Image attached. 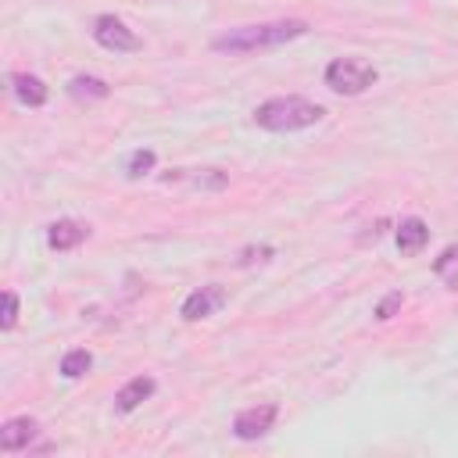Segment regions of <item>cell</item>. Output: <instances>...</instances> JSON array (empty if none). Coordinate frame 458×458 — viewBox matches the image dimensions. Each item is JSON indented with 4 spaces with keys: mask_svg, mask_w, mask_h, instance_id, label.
Returning a JSON list of instances; mask_svg holds the SVG:
<instances>
[{
    "mask_svg": "<svg viewBox=\"0 0 458 458\" xmlns=\"http://www.w3.org/2000/svg\"><path fill=\"white\" fill-rule=\"evenodd\" d=\"M308 32V21L301 18H283V21H261V25H240V29H229L222 36L211 39V50L218 54H254V50H272V47H283L297 36Z\"/></svg>",
    "mask_w": 458,
    "mask_h": 458,
    "instance_id": "1",
    "label": "cell"
},
{
    "mask_svg": "<svg viewBox=\"0 0 458 458\" xmlns=\"http://www.w3.org/2000/svg\"><path fill=\"white\" fill-rule=\"evenodd\" d=\"M322 114L326 111L304 97H272V100L254 107V122L268 132H297V129L315 125Z\"/></svg>",
    "mask_w": 458,
    "mask_h": 458,
    "instance_id": "2",
    "label": "cell"
},
{
    "mask_svg": "<svg viewBox=\"0 0 458 458\" xmlns=\"http://www.w3.org/2000/svg\"><path fill=\"white\" fill-rule=\"evenodd\" d=\"M376 82V68L365 57H336L326 64V86L344 97H358Z\"/></svg>",
    "mask_w": 458,
    "mask_h": 458,
    "instance_id": "3",
    "label": "cell"
},
{
    "mask_svg": "<svg viewBox=\"0 0 458 458\" xmlns=\"http://www.w3.org/2000/svg\"><path fill=\"white\" fill-rule=\"evenodd\" d=\"M93 39H97L104 50H114V54H132V50L143 47L140 36H136L122 18H114V14H100V18L93 21Z\"/></svg>",
    "mask_w": 458,
    "mask_h": 458,
    "instance_id": "4",
    "label": "cell"
},
{
    "mask_svg": "<svg viewBox=\"0 0 458 458\" xmlns=\"http://www.w3.org/2000/svg\"><path fill=\"white\" fill-rule=\"evenodd\" d=\"M276 415H279L276 404H254V408H243V411L233 419V433H236L240 440H258V437H265V433L272 429Z\"/></svg>",
    "mask_w": 458,
    "mask_h": 458,
    "instance_id": "5",
    "label": "cell"
},
{
    "mask_svg": "<svg viewBox=\"0 0 458 458\" xmlns=\"http://www.w3.org/2000/svg\"><path fill=\"white\" fill-rule=\"evenodd\" d=\"M229 301V293H225V286H218V283H208V286H200V290H193L186 301H182V318L186 322H197V318H208V315H215L222 304Z\"/></svg>",
    "mask_w": 458,
    "mask_h": 458,
    "instance_id": "6",
    "label": "cell"
},
{
    "mask_svg": "<svg viewBox=\"0 0 458 458\" xmlns=\"http://www.w3.org/2000/svg\"><path fill=\"white\" fill-rule=\"evenodd\" d=\"M36 433H39V426H36V419H29V415H18V419H7L4 426H0V451H25L32 440H36Z\"/></svg>",
    "mask_w": 458,
    "mask_h": 458,
    "instance_id": "7",
    "label": "cell"
},
{
    "mask_svg": "<svg viewBox=\"0 0 458 458\" xmlns=\"http://www.w3.org/2000/svg\"><path fill=\"white\" fill-rule=\"evenodd\" d=\"M86 236H89V225H86V222H75V218H57V222L47 229V243H50L54 250H72V247H79Z\"/></svg>",
    "mask_w": 458,
    "mask_h": 458,
    "instance_id": "8",
    "label": "cell"
},
{
    "mask_svg": "<svg viewBox=\"0 0 458 458\" xmlns=\"http://www.w3.org/2000/svg\"><path fill=\"white\" fill-rule=\"evenodd\" d=\"M11 89H14L18 104H25V107H43L47 97H50L47 82H43L39 75H29V72H14V75H11Z\"/></svg>",
    "mask_w": 458,
    "mask_h": 458,
    "instance_id": "9",
    "label": "cell"
},
{
    "mask_svg": "<svg viewBox=\"0 0 458 458\" xmlns=\"http://www.w3.org/2000/svg\"><path fill=\"white\" fill-rule=\"evenodd\" d=\"M154 390H157V383H154L150 376H132V379L114 394V408H118V411H136Z\"/></svg>",
    "mask_w": 458,
    "mask_h": 458,
    "instance_id": "10",
    "label": "cell"
},
{
    "mask_svg": "<svg viewBox=\"0 0 458 458\" xmlns=\"http://www.w3.org/2000/svg\"><path fill=\"white\" fill-rule=\"evenodd\" d=\"M426 240H429V229L422 218H404L397 225V250L401 254H419L426 247Z\"/></svg>",
    "mask_w": 458,
    "mask_h": 458,
    "instance_id": "11",
    "label": "cell"
},
{
    "mask_svg": "<svg viewBox=\"0 0 458 458\" xmlns=\"http://www.w3.org/2000/svg\"><path fill=\"white\" fill-rule=\"evenodd\" d=\"M68 93H72L75 100H104V97L111 93V86H107L104 79H97V75H75V79L68 82Z\"/></svg>",
    "mask_w": 458,
    "mask_h": 458,
    "instance_id": "12",
    "label": "cell"
},
{
    "mask_svg": "<svg viewBox=\"0 0 458 458\" xmlns=\"http://www.w3.org/2000/svg\"><path fill=\"white\" fill-rule=\"evenodd\" d=\"M89 365H93V354H89L86 347H75V351H68V354L61 358V376H64V379H79V376L89 372Z\"/></svg>",
    "mask_w": 458,
    "mask_h": 458,
    "instance_id": "13",
    "label": "cell"
},
{
    "mask_svg": "<svg viewBox=\"0 0 458 458\" xmlns=\"http://www.w3.org/2000/svg\"><path fill=\"white\" fill-rule=\"evenodd\" d=\"M433 272H437L444 283L458 286V243H451V247L440 250V258L433 261Z\"/></svg>",
    "mask_w": 458,
    "mask_h": 458,
    "instance_id": "14",
    "label": "cell"
},
{
    "mask_svg": "<svg viewBox=\"0 0 458 458\" xmlns=\"http://www.w3.org/2000/svg\"><path fill=\"white\" fill-rule=\"evenodd\" d=\"M154 161H157L154 150H147V147H143V150H132V157H129V175L140 179V175L154 172Z\"/></svg>",
    "mask_w": 458,
    "mask_h": 458,
    "instance_id": "15",
    "label": "cell"
},
{
    "mask_svg": "<svg viewBox=\"0 0 458 458\" xmlns=\"http://www.w3.org/2000/svg\"><path fill=\"white\" fill-rule=\"evenodd\" d=\"M14 322H18V293L14 290H4V318H0V329L7 333V329H14Z\"/></svg>",
    "mask_w": 458,
    "mask_h": 458,
    "instance_id": "16",
    "label": "cell"
},
{
    "mask_svg": "<svg viewBox=\"0 0 458 458\" xmlns=\"http://www.w3.org/2000/svg\"><path fill=\"white\" fill-rule=\"evenodd\" d=\"M401 301H404V297H401V290H394V293H386V297H383V301L376 304V318H379V322H386V318H394V315H397V308H401Z\"/></svg>",
    "mask_w": 458,
    "mask_h": 458,
    "instance_id": "17",
    "label": "cell"
}]
</instances>
